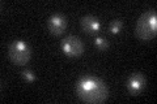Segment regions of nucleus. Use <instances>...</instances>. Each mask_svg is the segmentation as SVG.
I'll list each match as a JSON object with an SVG mask.
<instances>
[{
    "label": "nucleus",
    "mask_w": 157,
    "mask_h": 104,
    "mask_svg": "<svg viewBox=\"0 0 157 104\" xmlns=\"http://www.w3.org/2000/svg\"><path fill=\"white\" fill-rule=\"evenodd\" d=\"M76 95L84 103L101 104L109 96V88L100 78L85 76L80 78L76 83Z\"/></svg>",
    "instance_id": "obj_1"
},
{
    "label": "nucleus",
    "mask_w": 157,
    "mask_h": 104,
    "mask_svg": "<svg viewBox=\"0 0 157 104\" xmlns=\"http://www.w3.org/2000/svg\"><path fill=\"white\" fill-rule=\"evenodd\" d=\"M157 34L156 11H147L139 17L135 27V35L140 41H151Z\"/></svg>",
    "instance_id": "obj_2"
},
{
    "label": "nucleus",
    "mask_w": 157,
    "mask_h": 104,
    "mask_svg": "<svg viewBox=\"0 0 157 104\" xmlns=\"http://www.w3.org/2000/svg\"><path fill=\"white\" fill-rule=\"evenodd\" d=\"M8 56L14 65H26L30 60L32 49L24 41H13L8 47Z\"/></svg>",
    "instance_id": "obj_3"
},
{
    "label": "nucleus",
    "mask_w": 157,
    "mask_h": 104,
    "mask_svg": "<svg viewBox=\"0 0 157 104\" xmlns=\"http://www.w3.org/2000/svg\"><path fill=\"white\" fill-rule=\"evenodd\" d=\"M62 51L68 57H78L84 52V44L80 41V38L75 35H68L62 41Z\"/></svg>",
    "instance_id": "obj_4"
},
{
    "label": "nucleus",
    "mask_w": 157,
    "mask_h": 104,
    "mask_svg": "<svg viewBox=\"0 0 157 104\" xmlns=\"http://www.w3.org/2000/svg\"><path fill=\"white\" fill-rule=\"evenodd\" d=\"M67 27V18L63 14H52L47 18V30L52 35H62Z\"/></svg>",
    "instance_id": "obj_5"
},
{
    "label": "nucleus",
    "mask_w": 157,
    "mask_h": 104,
    "mask_svg": "<svg viewBox=\"0 0 157 104\" xmlns=\"http://www.w3.org/2000/svg\"><path fill=\"white\" fill-rule=\"evenodd\" d=\"M145 77L141 73H134L131 74L130 78L127 80V90L131 95H137L144 90L145 87Z\"/></svg>",
    "instance_id": "obj_6"
},
{
    "label": "nucleus",
    "mask_w": 157,
    "mask_h": 104,
    "mask_svg": "<svg viewBox=\"0 0 157 104\" xmlns=\"http://www.w3.org/2000/svg\"><path fill=\"white\" fill-rule=\"evenodd\" d=\"M80 26L82 29V31L86 34H96L97 31H100L101 29V22L96 16H92V14H86L80 20Z\"/></svg>",
    "instance_id": "obj_7"
},
{
    "label": "nucleus",
    "mask_w": 157,
    "mask_h": 104,
    "mask_svg": "<svg viewBox=\"0 0 157 104\" xmlns=\"http://www.w3.org/2000/svg\"><path fill=\"white\" fill-rule=\"evenodd\" d=\"M122 27H123V22H122L121 20H114L109 26V31L111 34H118V33H121Z\"/></svg>",
    "instance_id": "obj_8"
},
{
    "label": "nucleus",
    "mask_w": 157,
    "mask_h": 104,
    "mask_svg": "<svg viewBox=\"0 0 157 104\" xmlns=\"http://www.w3.org/2000/svg\"><path fill=\"white\" fill-rule=\"evenodd\" d=\"M94 44H96V47L98 49H101V51H105V49L109 48V42H107L105 38H101V37H97L96 38Z\"/></svg>",
    "instance_id": "obj_9"
},
{
    "label": "nucleus",
    "mask_w": 157,
    "mask_h": 104,
    "mask_svg": "<svg viewBox=\"0 0 157 104\" xmlns=\"http://www.w3.org/2000/svg\"><path fill=\"white\" fill-rule=\"evenodd\" d=\"M22 78H24V80H25L26 82H30V83L36 81V76H34V73H33L32 70H28V69L22 72Z\"/></svg>",
    "instance_id": "obj_10"
}]
</instances>
